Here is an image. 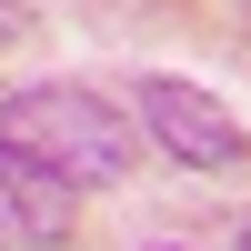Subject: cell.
Returning <instances> with one entry per match:
<instances>
[{
  "instance_id": "2",
  "label": "cell",
  "mask_w": 251,
  "mask_h": 251,
  "mask_svg": "<svg viewBox=\"0 0 251 251\" xmlns=\"http://www.w3.org/2000/svg\"><path fill=\"white\" fill-rule=\"evenodd\" d=\"M131 100H141V131H151L181 171H241L251 161V131L221 111L211 91H191V80H141Z\"/></svg>"
},
{
  "instance_id": "1",
  "label": "cell",
  "mask_w": 251,
  "mask_h": 251,
  "mask_svg": "<svg viewBox=\"0 0 251 251\" xmlns=\"http://www.w3.org/2000/svg\"><path fill=\"white\" fill-rule=\"evenodd\" d=\"M0 161L60 181V191H100V181H121L141 161V121L111 111L100 91L40 80V91H10V100H0Z\"/></svg>"
},
{
  "instance_id": "3",
  "label": "cell",
  "mask_w": 251,
  "mask_h": 251,
  "mask_svg": "<svg viewBox=\"0 0 251 251\" xmlns=\"http://www.w3.org/2000/svg\"><path fill=\"white\" fill-rule=\"evenodd\" d=\"M60 221H71V191H60V181H40V171H10V161H0V251H20V241H60Z\"/></svg>"
},
{
  "instance_id": "4",
  "label": "cell",
  "mask_w": 251,
  "mask_h": 251,
  "mask_svg": "<svg viewBox=\"0 0 251 251\" xmlns=\"http://www.w3.org/2000/svg\"><path fill=\"white\" fill-rule=\"evenodd\" d=\"M20 30H30V0H0V50H10Z\"/></svg>"
},
{
  "instance_id": "5",
  "label": "cell",
  "mask_w": 251,
  "mask_h": 251,
  "mask_svg": "<svg viewBox=\"0 0 251 251\" xmlns=\"http://www.w3.org/2000/svg\"><path fill=\"white\" fill-rule=\"evenodd\" d=\"M241 251H251V221H241Z\"/></svg>"
}]
</instances>
